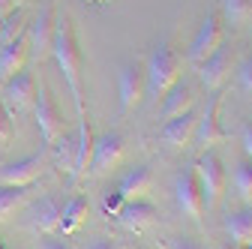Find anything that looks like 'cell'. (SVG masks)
I'll return each mask as SVG.
<instances>
[{"instance_id":"6da1fadb","label":"cell","mask_w":252,"mask_h":249,"mask_svg":"<svg viewBox=\"0 0 252 249\" xmlns=\"http://www.w3.org/2000/svg\"><path fill=\"white\" fill-rule=\"evenodd\" d=\"M51 57L57 60V66L63 72V81H66L72 102L78 117H84V90H81V48H78V33L72 18L63 12L54 18V39H51Z\"/></svg>"},{"instance_id":"7a4b0ae2","label":"cell","mask_w":252,"mask_h":249,"mask_svg":"<svg viewBox=\"0 0 252 249\" xmlns=\"http://www.w3.org/2000/svg\"><path fill=\"white\" fill-rule=\"evenodd\" d=\"M183 72V54L171 48V42H159L153 54L144 63V78H147V99H159L171 90V84L180 81Z\"/></svg>"},{"instance_id":"3957f363","label":"cell","mask_w":252,"mask_h":249,"mask_svg":"<svg viewBox=\"0 0 252 249\" xmlns=\"http://www.w3.org/2000/svg\"><path fill=\"white\" fill-rule=\"evenodd\" d=\"M192 168H195V177H198V186H201L204 207L213 210V207L219 204L222 189H225V168H222V159H219L213 150H204Z\"/></svg>"},{"instance_id":"277c9868","label":"cell","mask_w":252,"mask_h":249,"mask_svg":"<svg viewBox=\"0 0 252 249\" xmlns=\"http://www.w3.org/2000/svg\"><path fill=\"white\" fill-rule=\"evenodd\" d=\"M219 45H222V15H219V9H213V12H207L201 18L192 42H189V51H186L189 63H201V60H207Z\"/></svg>"},{"instance_id":"5b68a950","label":"cell","mask_w":252,"mask_h":249,"mask_svg":"<svg viewBox=\"0 0 252 249\" xmlns=\"http://www.w3.org/2000/svg\"><path fill=\"white\" fill-rule=\"evenodd\" d=\"M0 105L6 108V114L9 117H18V114H24L27 108H33V96H36V75L33 72H18V75H12L6 84H3V93H0Z\"/></svg>"},{"instance_id":"8992f818","label":"cell","mask_w":252,"mask_h":249,"mask_svg":"<svg viewBox=\"0 0 252 249\" xmlns=\"http://www.w3.org/2000/svg\"><path fill=\"white\" fill-rule=\"evenodd\" d=\"M54 6L45 3L36 18L27 24V45H30V60L42 63L45 57H51V39H54Z\"/></svg>"},{"instance_id":"52a82bcc","label":"cell","mask_w":252,"mask_h":249,"mask_svg":"<svg viewBox=\"0 0 252 249\" xmlns=\"http://www.w3.org/2000/svg\"><path fill=\"white\" fill-rule=\"evenodd\" d=\"M120 159H123V135L120 132H105L99 138H93V153H90L87 174L90 177H102L111 168H117Z\"/></svg>"},{"instance_id":"ba28073f","label":"cell","mask_w":252,"mask_h":249,"mask_svg":"<svg viewBox=\"0 0 252 249\" xmlns=\"http://www.w3.org/2000/svg\"><path fill=\"white\" fill-rule=\"evenodd\" d=\"M117 93H120V111H132L147 96V78H144V63L141 60H132V63L120 66Z\"/></svg>"},{"instance_id":"9c48e42d","label":"cell","mask_w":252,"mask_h":249,"mask_svg":"<svg viewBox=\"0 0 252 249\" xmlns=\"http://www.w3.org/2000/svg\"><path fill=\"white\" fill-rule=\"evenodd\" d=\"M33 117H36L39 135H42V141H45V147H48V144L60 135L63 120H60V111H57V105H54V99H51V93H48L45 81H39V84H36V96H33Z\"/></svg>"},{"instance_id":"30bf717a","label":"cell","mask_w":252,"mask_h":249,"mask_svg":"<svg viewBox=\"0 0 252 249\" xmlns=\"http://www.w3.org/2000/svg\"><path fill=\"white\" fill-rule=\"evenodd\" d=\"M174 201H177L183 216H189V219H201L204 198H201V186H198L195 168H186V171H180L174 177Z\"/></svg>"},{"instance_id":"8fae6325","label":"cell","mask_w":252,"mask_h":249,"mask_svg":"<svg viewBox=\"0 0 252 249\" xmlns=\"http://www.w3.org/2000/svg\"><path fill=\"white\" fill-rule=\"evenodd\" d=\"M219 102H222V99H219V93H216V96H210V102L204 105V111H201V117L195 123L192 144L201 147V150H210L213 144L225 141V129L219 126Z\"/></svg>"},{"instance_id":"7c38bea8","label":"cell","mask_w":252,"mask_h":249,"mask_svg":"<svg viewBox=\"0 0 252 249\" xmlns=\"http://www.w3.org/2000/svg\"><path fill=\"white\" fill-rule=\"evenodd\" d=\"M45 156L48 153L39 150V153H33V156H27V159L3 165L0 168V186H30V183H36L42 168H45Z\"/></svg>"},{"instance_id":"4fadbf2b","label":"cell","mask_w":252,"mask_h":249,"mask_svg":"<svg viewBox=\"0 0 252 249\" xmlns=\"http://www.w3.org/2000/svg\"><path fill=\"white\" fill-rule=\"evenodd\" d=\"M30 60V45H27V30L15 39L0 45V84H6L12 75H18Z\"/></svg>"},{"instance_id":"5bb4252c","label":"cell","mask_w":252,"mask_h":249,"mask_svg":"<svg viewBox=\"0 0 252 249\" xmlns=\"http://www.w3.org/2000/svg\"><path fill=\"white\" fill-rule=\"evenodd\" d=\"M228 75H231V54H228L222 45H219L207 60H201V63H198V78H201V84H204L207 90L222 87Z\"/></svg>"},{"instance_id":"9a60e30c","label":"cell","mask_w":252,"mask_h":249,"mask_svg":"<svg viewBox=\"0 0 252 249\" xmlns=\"http://www.w3.org/2000/svg\"><path fill=\"white\" fill-rule=\"evenodd\" d=\"M117 222L126 228V231H144L156 222V207L144 198H135V201H126L117 213Z\"/></svg>"},{"instance_id":"2e32d148","label":"cell","mask_w":252,"mask_h":249,"mask_svg":"<svg viewBox=\"0 0 252 249\" xmlns=\"http://www.w3.org/2000/svg\"><path fill=\"white\" fill-rule=\"evenodd\" d=\"M195 123H198V114L195 111L168 117V123L162 126L159 138L165 144H171V147H189V144H192V135H195Z\"/></svg>"},{"instance_id":"e0dca14e","label":"cell","mask_w":252,"mask_h":249,"mask_svg":"<svg viewBox=\"0 0 252 249\" xmlns=\"http://www.w3.org/2000/svg\"><path fill=\"white\" fill-rule=\"evenodd\" d=\"M90 153H93V132H90V123H87V114H84V117H78V135H75V171H72V183H78V180L87 174Z\"/></svg>"},{"instance_id":"ac0fdd59","label":"cell","mask_w":252,"mask_h":249,"mask_svg":"<svg viewBox=\"0 0 252 249\" xmlns=\"http://www.w3.org/2000/svg\"><path fill=\"white\" fill-rule=\"evenodd\" d=\"M150 186H153V174L147 165H135L129 174H126L117 186V192L126 198V201H135V198H144L150 192Z\"/></svg>"},{"instance_id":"d6986e66","label":"cell","mask_w":252,"mask_h":249,"mask_svg":"<svg viewBox=\"0 0 252 249\" xmlns=\"http://www.w3.org/2000/svg\"><path fill=\"white\" fill-rule=\"evenodd\" d=\"M192 105H195V90H192V84L177 81V84H171V90L165 93V108H162V114H165V117H177V114L192 111Z\"/></svg>"},{"instance_id":"ffe728a7","label":"cell","mask_w":252,"mask_h":249,"mask_svg":"<svg viewBox=\"0 0 252 249\" xmlns=\"http://www.w3.org/2000/svg\"><path fill=\"white\" fill-rule=\"evenodd\" d=\"M87 198L84 195H75L72 201H66L60 207V225H57V231H63V234H72V231H78L81 225H84V219H87Z\"/></svg>"},{"instance_id":"44dd1931","label":"cell","mask_w":252,"mask_h":249,"mask_svg":"<svg viewBox=\"0 0 252 249\" xmlns=\"http://www.w3.org/2000/svg\"><path fill=\"white\" fill-rule=\"evenodd\" d=\"M225 231L231 237V243L246 246L252 240V207H240L234 213L225 216Z\"/></svg>"},{"instance_id":"7402d4cb","label":"cell","mask_w":252,"mask_h":249,"mask_svg":"<svg viewBox=\"0 0 252 249\" xmlns=\"http://www.w3.org/2000/svg\"><path fill=\"white\" fill-rule=\"evenodd\" d=\"M48 150H51L54 168L66 171L69 180H72V171H75V138H69V135H57V138L48 144Z\"/></svg>"},{"instance_id":"603a6c76","label":"cell","mask_w":252,"mask_h":249,"mask_svg":"<svg viewBox=\"0 0 252 249\" xmlns=\"http://www.w3.org/2000/svg\"><path fill=\"white\" fill-rule=\"evenodd\" d=\"M57 225H60V204L54 198H42L33 213V228L42 234H54Z\"/></svg>"},{"instance_id":"cb8c5ba5","label":"cell","mask_w":252,"mask_h":249,"mask_svg":"<svg viewBox=\"0 0 252 249\" xmlns=\"http://www.w3.org/2000/svg\"><path fill=\"white\" fill-rule=\"evenodd\" d=\"M27 198L30 186H0V222H6L18 207H24Z\"/></svg>"},{"instance_id":"d4e9b609","label":"cell","mask_w":252,"mask_h":249,"mask_svg":"<svg viewBox=\"0 0 252 249\" xmlns=\"http://www.w3.org/2000/svg\"><path fill=\"white\" fill-rule=\"evenodd\" d=\"M219 15L228 24H246L252 18V0H219Z\"/></svg>"},{"instance_id":"484cf974","label":"cell","mask_w":252,"mask_h":249,"mask_svg":"<svg viewBox=\"0 0 252 249\" xmlns=\"http://www.w3.org/2000/svg\"><path fill=\"white\" fill-rule=\"evenodd\" d=\"M234 186L243 201H252V159H243L234 171Z\"/></svg>"},{"instance_id":"4316f807","label":"cell","mask_w":252,"mask_h":249,"mask_svg":"<svg viewBox=\"0 0 252 249\" xmlns=\"http://www.w3.org/2000/svg\"><path fill=\"white\" fill-rule=\"evenodd\" d=\"M237 84H240V90H246L252 96V54L237 63Z\"/></svg>"},{"instance_id":"83f0119b","label":"cell","mask_w":252,"mask_h":249,"mask_svg":"<svg viewBox=\"0 0 252 249\" xmlns=\"http://www.w3.org/2000/svg\"><path fill=\"white\" fill-rule=\"evenodd\" d=\"M123 204H126V198H123L117 189H108V192L102 195V213H105V216H117Z\"/></svg>"},{"instance_id":"f1b7e54d","label":"cell","mask_w":252,"mask_h":249,"mask_svg":"<svg viewBox=\"0 0 252 249\" xmlns=\"http://www.w3.org/2000/svg\"><path fill=\"white\" fill-rule=\"evenodd\" d=\"M12 141V117L6 114V108L0 105V147H6Z\"/></svg>"},{"instance_id":"f546056e","label":"cell","mask_w":252,"mask_h":249,"mask_svg":"<svg viewBox=\"0 0 252 249\" xmlns=\"http://www.w3.org/2000/svg\"><path fill=\"white\" fill-rule=\"evenodd\" d=\"M171 249H204L198 240H189V237H177L174 243H171Z\"/></svg>"},{"instance_id":"4dcf8cb0","label":"cell","mask_w":252,"mask_h":249,"mask_svg":"<svg viewBox=\"0 0 252 249\" xmlns=\"http://www.w3.org/2000/svg\"><path fill=\"white\" fill-rule=\"evenodd\" d=\"M243 150H246V156L252 159V123L243 126Z\"/></svg>"},{"instance_id":"1f68e13d","label":"cell","mask_w":252,"mask_h":249,"mask_svg":"<svg viewBox=\"0 0 252 249\" xmlns=\"http://www.w3.org/2000/svg\"><path fill=\"white\" fill-rule=\"evenodd\" d=\"M12 12H15V6L9 3V0H0V24H3V21L12 15Z\"/></svg>"},{"instance_id":"d6a6232c","label":"cell","mask_w":252,"mask_h":249,"mask_svg":"<svg viewBox=\"0 0 252 249\" xmlns=\"http://www.w3.org/2000/svg\"><path fill=\"white\" fill-rule=\"evenodd\" d=\"M90 249H120V246H117L114 240H96V243H93Z\"/></svg>"},{"instance_id":"836d02e7","label":"cell","mask_w":252,"mask_h":249,"mask_svg":"<svg viewBox=\"0 0 252 249\" xmlns=\"http://www.w3.org/2000/svg\"><path fill=\"white\" fill-rule=\"evenodd\" d=\"M42 249H69V246H66V243H57V240H45Z\"/></svg>"},{"instance_id":"e575fe53","label":"cell","mask_w":252,"mask_h":249,"mask_svg":"<svg viewBox=\"0 0 252 249\" xmlns=\"http://www.w3.org/2000/svg\"><path fill=\"white\" fill-rule=\"evenodd\" d=\"M9 3H12V6L18 9V6H24V3H27V0H9Z\"/></svg>"},{"instance_id":"d590c367","label":"cell","mask_w":252,"mask_h":249,"mask_svg":"<svg viewBox=\"0 0 252 249\" xmlns=\"http://www.w3.org/2000/svg\"><path fill=\"white\" fill-rule=\"evenodd\" d=\"M84 3H96L99 6V3H108V0H84Z\"/></svg>"},{"instance_id":"8d00e7d4","label":"cell","mask_w":252,"mask_h":249,"mask_svg":"<svg viewBox=\"0 0 252 249\" xmlns=\"http://www.w3.org/2000/svg\"><path fill=\"white\" fill-rule=\"evenodd\" d=\"M246 246H249V249H252V240H249V243H246Z\"/></svg>"},{"instance_id":"74e56055","label":"cell","mask_w":252,"mask_h":249,"mask_svg":"<svg viewBox=\"0 0 252 249\" xmlns=\"http://www.w3.org/2000/svg\"><path fill=\"white\" fill-rule=\"evenodd\" d=\"M0 249H6V246H3V243H0Z\"/></svg>"}]
</instances>
